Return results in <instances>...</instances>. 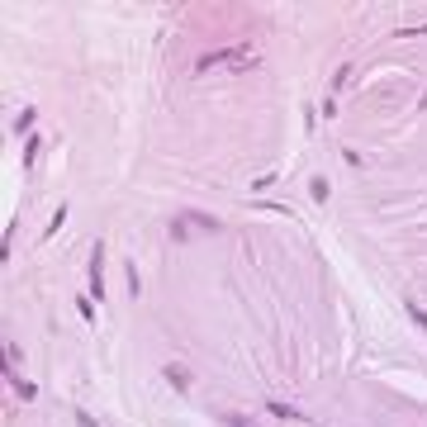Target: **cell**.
I'll use <instances>...</instances> for the list:
<instances>
[{"mask_svg":"<svg viewBox=\"0 0 427 427\" xmlns=\"http://www.w3.org/2000/svg\"><path fill=\"white\" fill-rule=\"evenodd\" d=\"M218 67L247 72V67H256V52L247 48V43H233V48H214V52H205V57L195 62V72H200V76H205V72H218Z\"/></svg>","mask_w":427,"mask_h":427,"instance_id":"obj_1","label":"cell"},{"mask_svg":"<svg viewBox=\"0 0 427 427\" xmlns=\"http://www.w3.org/2000/svg\"><path fill=\"white\" fill-rule=\"evenodd\" d=\"M85 280H90V299L100 304V299H105V242L90 247V275H85Z\"/></svg>","mask_w":427,"mask_h":427,"instance_id":"obj_2","label":"cell"},{"mask_svg":"<svg viewBox=\"0 0 427 427\" xmlns=\"http://www.w3.org/2000/svg\"><path fill=\"white\" fill-rule=\"evenodd\" d=\"M266 408H271V418H285V423H299V427H309V423H313L309 413H299L295 404H285V399H266Z\"/></svg>","mask_w":427,"mask_h":427,"instance_id":"obj_3","label":"cell"},{"mask_svg":"<svg viewBox=\"0 0 427 427\" xmlns=\"http://www.w3.org/2000/svg\"><path fill=\"white\" fill-rule=\"evenodd\" d=\"M180 218H185V223H190V228H205V233H223V223H218V218H214V214H200V209H185V214H180Z\"/></svg>","mask_w":427,"mask_h":427,"instance_id":"obj_4","label":"cell"},{"mask_svg":"<svg viewBox=\"0 0 427 427\" xmlns=\"http://www.w3.org/2000/svg\"><path fill=\"white\" fill-rule=\"evenodd\" d=\"M34 124H39V110H34V105H29V110H19V114H14V133H19V138H29V133H34Z\"/></svg>","mask_w":427,"mask_h":427,"instance_id":"obj_5","label":"cell"},{"mask_svg":"<svg viewBox=\"0 0 427 427\" xmlns=\"http://www.w3.org/2000/svg\"><path fill=\"white\" fill-rule=\"evenodd\" d=\"M346 81H351V62H342L337 72H333V85H328V100H337L342 90H346Z\"/></svg>","mask_w":427,"mask_h":427,"instance_id":"obj_6","label":"cell"},{"mask_svg":"<svg viewBox=\"0 0 427 427\" xmlns=\"http://www.w3.org/2000/svg\"><path fill=\"white\" fill-rule=\"evenodd\" d=\"M162 375H167V384H176L180 394L190 389V371H185V366H162Z\"/></svg>","mask_w":427,"mask_h":427,"instance_id":"obj_7","label":"cell"},{"mask_svg":"<svg viewBox=\"0 0 427 427\" xmlns=\"http://www.w3.org/2000/svg\"><path fill=\"white\" fill-rule=\"evenodd\" d=\"M5 380H10V389H14L19 399H34V394H39V389H34V384H29V380H19V375H14L10 366H5Z\"/></svg>","mask_w":427,"mask_h":427,"instance_id":"obj_8","label":"cell"},{"mask_svg":"<svg viewBox=\"0 0 427 427\" xmlns=\"http://www.w3.org/2000/svg\"><path fill=\"white\" fill-rule=\"evenodd\" d=\"M404 313H408V318H413V323H418V328L427 333V309L418 304V299H404Z\"/></svg>","mask_w":427,"mask_h":427,"instance_id":"obj_9","label":"cell"},{"mask_svg":"<svg viewBox=\"0 0 427 427\" xmlns=\"http://www.w3.org/2000/svg\"><path fill=\"white\" fill-rule=\"evenodd\" d=\"M309 195H313V200L323 205V200L333 195V185H328V176H313V180H309Z\"/></svg>","mask_w":427,"mask_h":427,"instance_id":"obj_10","label":"cell"},{"mask_svg":"<svg viewBox=\"0 0 427 427\" xmlns=\"http://www.w3.org/2000/svg\"><path fill=\"white\" fill-rule=\"evenodd\" d=\"M39 147H43V138H39V133H29V138H24V167L39 162Z\"/></svg>","mask_w":427,"mask_h":427,"instance_id":"obj_11","label":"cell"},{"mask_svg":"<svg viewBox=\"0 0 427 427\" xmlns=\"http://www.w3.org/2000/svg\"><path fill=\"white\" fill-rule=\"evenodd\" d=\"M76 313H81L85 323H95L100 313H95V299H85V295H76Z\"/></svg>","mask_w":427,"mask_h":427,"instance_id":"obj_12","label":"cell"},{"mask_svg":"<svg viewBox=\"0 0 427 427\" xmlns=\"http://www.w3.org/2000/svg\"><path fill=\"white\" fill-rule=\"evenodd\" d=\"M171 238H176V242H190V223L176 218V223H171Z\"/></svg>","mask_w":427,"mask_h":427,"instance_id":"obj_13","label":"cell"},{"mask_svg":"<svg viewBox=\"0 0 427 427\" xmlns=\"http://www.w3.org/2000/svg\"><path fill=\"white\" fill-rule=\"evenodd\" d=\"M62 223H67V209H57V214H52V223H48V233H43V238H52V233H57Z\"/></svg>","mask_w":427,"mask_h":427,"instance_id":"obj_14","label":"cell"},{"mask_svg":"<svg viewBox=\"0 0 427 427\" xmlns=\"http://www.w3.org/2000/svg\"><path fill=\"white\" fill-rule=\"evenodd\" d=\"M76 427H100V423H95V418H90L85 408H76Z\"/></svg>","mask_w":427,"mask_h":427,"instance_id":"obj_15","label":"cell"},{"mask_svg":"<svg viewBox=\"0 0 427 427\" xmlns=\"http://www.w3.org/2000/svg\"><path fill=\"white\" fill-rule=\"evenodd\" d=\"M413 34H418V39H427V24H413V29H404V39H413Z\"/></svg>","mask_w":427,"mask_h":427,"instance_id":"obj_16","label":"cell"},{"mask_svg":"<svg viewBox=\"0 0 427 427\" xmlns=\"http://www.w3.org/2000/svg\"><path fill=\"white\" fill-rule=\"evenodd\" d=\"M423 110H427V95H423Z\"/></svg>","mask_w":427,"mask_h":427,"instance_id":"obj_17","label":"cell"}]
</instances>
